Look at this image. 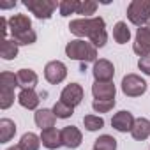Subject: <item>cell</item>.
<instances>
[{
	"label": "cell",
	"mask_w": 150,
	"mask_h": 150,
	"mask_svg": "<svg viewBox=\"0 0 150 150\" xmlns=\"http://www.w3.org/2000/svg\"><path fill=\"white\" fill-rule=\"evenodd\" d=\"M148 28H150V21H148Z\"/></svg>",
	"instance_id": "cell-35"
},
{
	"label": "cell",
	"mask_w": 150,
	"mask_h": 150,
	"mask_svg": "<svg viewBox=\"0 0 150 150\" xmlns=\"http://www.w3.org/2000/svg\"><path fill=\"white\" fill-rule=\"evenodd\" d=\"M13 41L18 44V46H28V44H34L37 41V34L34 30H25V32H20V34H14L13 35Z\"/></svg>",
	"instance_id": "cell-24"
},
{
	"label": "cell",
	"mask_w": 150,
	"mask_h": 150,
	"mask_svg": "<svg viewBox=\"0 0 150 150\" xmlns=\"http://www.w3.org/2000/svg\"><path fill=\"white\" fill-rule=\"evenodd\" d=\"M0 57L4 60H13L18 57V44L11 39H4L0 44Z\"/></svg>",
	"instance_id": "cell-21"
},
{
	"label": "cell",
	"mask_w": 150,
	"mask_h": 150,
	"mask_svg": "<svg viewBox=\"0 0 150 150\" xmlns=\"http://www.w3.org/2000/svg\"><path fill=\"white\" fill-rule=\"evenodd\" d=\"M106 28V23L101 16H96V18H80V20H72L69 23V30L78 35V37H92L94 34H97L99 30H104Z\"/></svg>",
	"instance_id": "cell-2"
},
{
	"label": "cell",
	"mask_w": 150,
	"mask_h": 150,
	"mask_svg": "<svg viewBox=\"0 0 150 150\" xmlns=\"http://www.w3.org/2000/svg\"><path fill=\"white\" fill-rule=\"evenodd\" d=\"M113 106H115V99H111V101H94L92 103V108L97 113H108L110 110H113Z\"/></svg>",
	"instance_id": "cell-31"
},
{
	"label": "cell",
	"mask_w": 150,
	"mask_h": 150,
	"mask_svg": "<svg viewBox=\"0 0 150 150\" xmlns=\"http://www.w3.org/2000/svg\"><path fill=\"white\" fill-rule=\"evenodd\" d=\"M92 94H94L96 101H111V99H115L117 88H115L113 81H96L92 85Z\"/></svg>",
	"instance_id": "cell-10"
},
{
	"label": "cell",
	"mask_w": 150,
	"mask_h": 150,
	"mask_svg": "<svg viewBox=\"0 0 150 150\" xmlns=\"http://www.w3.org/2000/svg\"><path fill=\"white\" fill-rule=\"evenodd\" d=\"M25 7L39 20H50L55 9L60 6L55 0H25Z\"/></svg>",
	"instance_id": "cell-4"
},
{
	"label": "cell",
	"mask_w": 150,
	"mask_h": 150,
	"mask_svg": "<svg viewBox=\"0 0 150 150\" xmlns=\"http://www.w3.org/2000/svg\"><path fill=\"white\" fill-rule=\"evenodd\" d=\"M65 76H67V67H65L64 62L51 60V62L46 64V67H44V78H46L48 83L58 85V83H62L65 80Z\"/></svg>",
	"instance_id": "cell-6"
},
{
	"label": "cell",
	"mask_w": 150,
	"mask_h": 150,
	"mask_svg": "<svg viewBox=\"0 0 150 150\" xmlns=\"http://www.w3.org/2000/svg\"><path fill=\"white\" fill-rule=\"evenodd\" d=\"M41 143L42 146H46L48 150H57L58 146H62V132L57 129V127H51V129H46L41 132Z\"/></svg>",
	"instance_id": "cell-13"
},
{
	"label": "cell",
	"mask_w": 150,
	"mask_h": 150,
	"mask_svg": "<svg viewBox=\"0 0 150 150\" xmlns=\"http://www.w3.org/2000/svg\"><path fill=\"white\" fill-rule=\"evenodd\" d=\"M60 132H62V143L67 148H78L81 145V141H83L81 131L78 127H74V125H67Z\"/></svg>",
	"instance_id": "cell-12"
},
{
	"label": "cell",
	"mask_w": 150,
	"mask_h": 150,
	"mask_svg": "<svg viewBox=\"0 0 150 150\" xmlns=\"http://www.w3.org/2000/svg\"><path fill=\"white\" fill-rule=\"evenodd\" d=\"M83 124H85V129L94 132V131H99L104 127V120L103 117H97V115H85L83 117Z\"/></svg>",
	"instance_id": "cell-26"
},
{
	"label": "cell",
	"mask_w": 150,
	"mask_h": 150,
	"mask_svg": "<svg viewBox=\"0 0 150 150\" xmlns=\"http://www.w3.org/2000/svg\"><path fill=\"white\" fill-rule=\"evenodd\" d=\"M53 113H55L57 118H69V117H72L74 108H71V106L64 104L62 101H58V103H55V106H53Z\"/></svg>",
	"instance_id": "cell-29"
},
{
	"label": "cell",
	"mask_w": 150,
	"mask_h": 150,
	"mask_svg": "<svg viewBox=\"0 0 150 150\" xmlns=\"http://www.w3.org/2000/svg\"><path fill=\"white\" fill-rule=\"evenodd\" d=\"M65 55L72 60H80V62H97V48L92 42H87L83 39L71 41L65 46Z\"/></svg>",
	"instance_id": "cell-1"
},
{
	"label": "cell",
	"mask_w": 150,
	"mask_h": 150,
	"mask_svg": "<svg viewBox=\"0 0 150 150\" xmlns=\"http://www.w3.org/2000/svg\"><path fill=\"white\" fill-rule=\"evenodd\" d=\"M92 72H94L96 81H111L113 76H115V67H113V64H111L110 60L99 58V60L94 64Z\"/></svg>",
	"instance_id": "cell-9"
},
{
	"label": "cell",
	"mask_w": 150,
	"mask_h": 150,
	"mask_svg": "<svg viewBox=\"0 0 150 150\" xmlns=\"http://www.w3.org/2000/svg\"><path fill=\"white\" fill-rule=\"evenodd\" d=\"M0 87H6V88H16L20 87L18 85V76L14 72H9V71H4L2 74H0Z\"/></svg>",
	"instance_id": "cell-28"
},
{
	"label": "cell",
	"mask_w": 150,
	"mask_h": 150,
	"mask_svg": "<svg viewBox=\"0 0 150 150\" xmlns=\"http://www.w3.org/2000/svg\"><path fill=\"white\" fill-rule=\"evenodd\" d=\"M16 134V124L11 118H2L0 120V143H7L14 138Z\"/></svg>",
	"instance_id": "cell-19"
},
{
	"label": "cell",
	"mask_w": 150,
	"mask_h": 150,
	"mask_svg": "<svg viewBox=\"0 0 150 150\" xmlns=\"http://www.w3.org/2000/svg\"><path fill=\"white\" fill-rule=\"evenodd\" d=\"M80 4L78 0H62L58 9H60V16H71V14H78V9H80Z\"/></svg>",
	"instance_id": "cell-25"
},
{
	"label": "cell",
	"mask_w": 150,
	"mask_h": 150,
	"mask_svg": "<svg viewBox=\"0 0 150 150\" xmlns=\"http://www.w3.org/2000/svg\"><path fill=\"white\" fill-rule=\"evenodd\" d=\"M9 30L13 35L25 30H32V21L27 14H13L9 18Z\"/></svg>",
	"instance_id": "cell-16"
},
{
	"label": "cell",
	"mask_w": 150,
	"mask_h": 150,
	"mask_svg": "<svg viewBox=\"0 0 150 150\" xmlns=\"http://www.w3.org/2000/svg\"><path fill=\"white\" fill-rule=\"evenodd\" d=\"M14 103V90L13 88H6V87H0V108L7 110L11 108Z\"/></svg>",
	"instance_id": "cell-27"
},
{
	"label": "cell",
	"mask_w": 150,
	"mask_h": 150,
	"mask_svg": "<svg viewBox=\"0 0 150 150\" xmlns=\"http://www.w3.org/2000/svg\"><path fill=\"white\" fill-rule=\"evenodd\" d=\"M60 101L71 108H76L83 101V87L80 83H71L60 92Z\"/></svg>",
	"instance_id": "cell-7"
},
{
	"label": "cell",
	"mask_w": 150,
	"mask_h": 150,
	"mask_svg": "<svg viewBox=\"0 0 150 150\" xmlns=\"http://www.w3.org/2000/svg\"><path fill=\"white\" fill-rule=\"evenodd\" d=\"M97 9V2L94 0H85V2L80 4V9H78V14H83L85 18H88L90 14H94Z\"/></svg>",
	"instance_id": "cell-30"
},
{
	"label": "cell",
	"mask_w": 150,
	"mask_h": 150,
	"mask_svg": "<svg viewBox=\"0 0 150 150\" xmlns=\"http://www.w3.org/2000/svg\"><path fill=\"white\" fill-rule=\"evenodd\" d=\"M34 120H35V125H37L41 131H46V129H51V127H55L57 117H55L53 110L42 108V110H37V111H35V115H34Z\"/></svg>",
	"instance_id": "cell-14"
},
{
	"label": "cell",
	"mask_w": 150,
	"mask_h": 150,
	"mask_svg": "<svg viewBox=\"0 0 150 150\" xmlns=\"http://www.w3.org/2000/svg\"><path fill=\"white\" fill-rule=\"evenodd\" d=\"M127 18L132 25L143 27L150 21V0H132L127 7Z\"/></svg>",
	"instance_id": "cell-3"
},
{
	"label": "cell",
	"mask_w": 150,
	"mask_h": 150,
	"mask_svg": "<svg viewBox=\"0 0 150 150\" xmlns=\"http://www.w3.org/2000/svg\"><path fill=\"white\" fill-rule=\"evenodd\" d=\"M138 67H139L141 72H145L146 76H150V55L148 57H141L138 60Z\"/></svg>",
	"instance_id": "cell-33"
},
{
	"label": "cell",
	"mask_w": 150,
	"mask_h": 150,
	"mask_svg": "<svg viewBox=\"0 0 150 150\" xmlns=\"http://www.w3.org/2000/svg\"><path fill=\"white\" fill-rule=\"evenodd\" d=\"M134 122H136V118L132 117V113L122 110V111H118V113L113 115V118H111V127L117 129L118 132H127V131H132Z\"/></svg>",
	"instance_id": "cell-11"
},
{
	"label": "cell",
	"mask_w": 150,
	"mask_h": 150,
	"mask_svg": "<svg viewBox=\"0 0 150 150\" xmlns=\"http://www.w3.org/2000/svg\"><path fill=\"white\" fill-rule=\"evenodd\" d=\"M132 50H134L136 55H139V58L150 55V28L148 27H141V28L136 30Z\"/></svg>",
	"instance_id": "cell-8"
},
{
	"label": "cell",
	"mask_w": 150,
	"mask_h": 150,
	"mask_svg": "<svg viewBox=\"0 0 150 150\" xmlns=\"http://www.w3.org/2000/svg\"><path fill=\"white\" fill-rule=\"evenodd\" d=\"M7 150H21V148H20V145H14V146H9Z\"/></svg>",
	"instance_id": "cell-34"
},
{
	"label": "cell",
	"mask_w": 150,
	"mask_h": 150,
	"mask_svg": "<svg viewBox=\"0 0 150 150\" xmlns=\"http://www.w3.org/2000/svg\"><path fill=\"white\" fill-rule=\"evenodd\" d=\"M16 76H18V85H20L21 90H28V88L34 90V87L39 81L35 71H32V69H20L16 72Z\"/></svg>",
	"instance_id": "cell-15"
},
{
	"label": "cell",
	"mask_w": 150,
	"mask_h": 150,
	"mask_svg": "<svg viewBox=\"0 0 150 150\" xmlns=\"http://www.w3.org/2000/svg\"><path fill=\"white\" fill-rule=\"evenodd\" d=\"M106 41H108L106 28H104V30H99L97 34H94V35L90 37V42H92L96 48H103V46H106Z\"/></svg>",
	"instance_id": "cell-32"
},
{
	"label": "cell",
	"mask_w": 150,
	"mask_h": 150,
	"mask_svg": "<svg viewBox=\"0 0 150 150\" xmlns=\"http://www.w3.org/2000/svg\"><path fill=\"white\" fill-rule=\"evenodd\" d=\"M122 92L127 97H139L146 92V83L138 74H127L122 78Z\"/></svg>",
	"instance_id": "cell-5"
},
{
	"label": "cell",
	"mask_w": 150,
	"mask_h": 150,
	"mask_svg": "<svg viewBox=\"0 0 150 150\" xmlns=\"http://www.w3.org/2000/svg\"><path fill=\"white\" fill-rule=\"evenodd\" d=\"M20 148L21 150H39L41 146V136L34 134V132H25L20 139Z\"/></svg>",
	"instance_id": "cell-20"
},
{
	"label": "cell",
	"mask_w": 150,
	"mask_h": 150,
	"mask_svg": "<svg viewBox=\"0 0 150 150\" xmlns=\"http://www.w3.org/2000/svg\"><path fill=\"white\" fill-rule=\"evenodd\" d=\"M39 96L35 94V90H32V88H28V90H21L20 94H18V103L23 106V108H27V110H35L37 106H39Z\"/></svg>",
	"instance_id": "cell-17"
},
{
	"label": "cell",
	"mask_w": 150,
	"mask_h": 150,
	"mask_svg": "<svg viewBox=\"0 0 150 150\" xmlns=\"http://www.w3.org/2000/svg\"><path fill=\"white\" fill-rule=\"evenodd\" d=\"M94 150H117V139L110 134H103L94 141Z\"/></svg>",
	"instance_id": "cell-23"
},
{
	"label": "cell",
	"mask_w": 150,
	"mask_h": 150,
	"mask_svg": "<svg viewBox=\"0 0 150 150\" xmlns=\"http://www.w3.org/2000/svg\"><path fill=\"white\" fill-rule=\"evenodd\" d=\"M131 134H132L134 139H138V141H145V139L150 136V122H148L146 118H141V117L136 118Z\"/></svg>",
	"instance_id": "cell-18"
},
{
	"label": "cell",
	"mask_w": 150,
	"mask_h": 150,
	"mask_svg": "<svg viewBox=\"0 0 150 150\" xmlns=\"http://www.w3.org/2000/svg\"><path fill=\"white\" fill-rule=\"evenodd\" d=\"M113 39H115L118 44H125V42H129V39H131V30H129L127 23L118 21V23L113 27Z\"/></svg>",
	"instance_id": "cell-22"
}]
</instances>
